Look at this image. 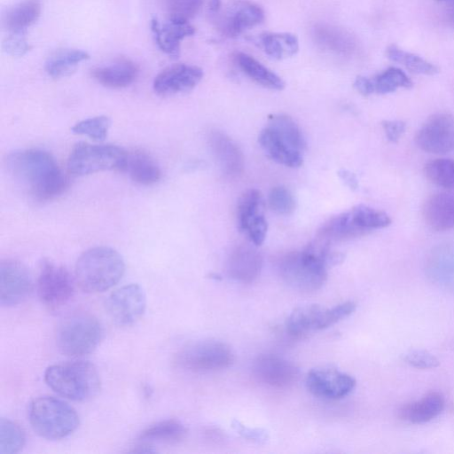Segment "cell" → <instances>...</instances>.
Instances as JSON below:
<instances>
[{"instance_id": "obj_4", "label": "cell", "mask_w": 454, "mask_h": 454, "mask_svg": "<svg viewBox=\"0 0 454 454\" xmlns=\"http://www.w3.org/2000/svg\"><path fill=\"white\" fill-rule=\"evenodd\" d=\"M28 419L34 431L47 440L66 438L79 426V416L72 406L48 395L37 397L30 403Z\"/></svg>"}, {"instance_id": "obj_45", "label": "cell", "mask_w": 454, "mask_h": 454, "mask_svg": "<svg viewBox=\"0 0 454 454\" xmlns=\"http://www.w3.org/2000/svg\"><path fill=\"white\" fill-rule=\"evenodd\" d=\"M382 127L388 141L396 143L406 129V124L402 121H384Z\"/></svg>"}, {"instance_id": "obj_16", "label": "cell", "mask_w": 454, "mask_h": 454, "mask_svg": "<svg viewBox=\"0 0 454 454\" xmlns=\"http://www.w3.org/2000/svg\"><path fill=\"white\" fill-rule=\"evenodd\" d=\"M202 77L203 70L200 67L178 63L161 70L155 76L153 87L158 95L172 96L192 90Z\"/></svg>"}, {"instance_id": "obj_48", "label": "cell", "mask_w": 454, "mask_h": 454, "mask_svg": "<svg viewBox=\"0 0 454 454\" xmlns=\"http://www.w3.org/2000/svg\"><path fill=\"white\" fill-rule=\"evenodd\" d=\"M222 6V0H208V13L211 16H216Z\"/></svg>"}, {"instance_id": "obj_39", "label": "cell", "mask_w": 454, "mask_h": 454, "mask_svg": "<svg viewBox=\"0 0 454 454\" xmlns=\"http://www.w3.org/2000/svg\"><path fill=\"white\" fill-rule=\"evenodd\" d=\"M425 175L433 184L454 190V160L435 159L425 165Z\"/></svg>"}, {"instance_id": "obj_46", "label": "cell", "mask_w": 454, "mask_h": 454, "mask_svg": "<svg viewBox=\"0 0 454 454\" xmlns=\"http://www.w3.org/2000/svg\"><path fill=\"white\" fill-rule=\"evenodd\" d=\"M355 89L363 96H369L373 93L371 79L365 76H357L354 82Z\"/></svg>"}, {"instance_id": "obj_24", "label": "cell", "mask_w": 454, "mask_h": 454, "mask_svg": "<svg viewBox=\"0 0 454 454\" xmlns=\"http://www.w3.org/2000/svg\"><path fill=\"white\" fill-rule=\"evenodd\" d=\"M209 144L213 154L226 175L236 176L242 172L243 154L230 137L219 130H214L209 135Z\"/></svg>"}, {"instance_id": "obj_21", "label": "cell", "mask_w": 454, "mask_h": 454, "mask_svg": "<svg viewBox=\"0 0 454 454\" xmlns=\"http://www.w3.org/2000/svg\"><path fill=\"white\" fill-rule=\"evenodd\" d=\"M262 266V258L258 251L247 246H239L231 253L226 270L232 279L250 283L258 277Z\"/></svg>"}, {"instance_id": "obj_35", "label": "cell", "mask_w": 454, "mask_h": 454, "mask_svg": "<svg viewBox=\"0 0 454 454\" xmlns=\"http://www.w3.org/2000/svg\"><path fill=\"white\" fill-rule=\"evenodd\" d=\"M262 196L256 189H250L243 193L238 204V223L244 231L252 223L264 216L262 213Z\"/></svg>"}, {"instance_id": "obj_25", "label": "cell", "mask_w": 454, "mask_h": 454, "mask_svg": "<svg viewBox=\"0 0 454 454\" xmlns=\"http://www.w3.org/2000/svg\"><path fill=\"white\" fill-rule=\"evenodd\" d=\"M445 406L443 395L436 391L429 392L412 403L403 405L398 411L401 419L412 424L428 422L442 413Z\"/></svg>"}, {"instance_id": "obj_50", "label": "cell", "mask_w": 454, "mask_h": 454, "mask_svg": "<svg viewBox=\"0 0 454 454\" xmlns=\"http://www.w3.org/2000/svg\"><path fill=\"white\" fill-rule=\"evenodd\" d=\"M453 24H454V17H453Z\"/></svg>"}, {"instance_id": "obj_28", "label": "cell", "mask_w": 454, "mask_h": 454, "mask_svg": "<svg viewBox=\"0 0 454 454\" xmlns=\"http://www.w3.org/2000/svg\"><path fill=\"white\" fill-rule=\"evenodd\" d=\"M39 0H22L14 4L4 17V26L10 34H25L41 14Z\"/></svg>"}, {"instance_id": "obj_32", "label": "cell", "mask_w": 454, "mask_h": 454, "mask_svg": "<svg viewBox=\"0 0 454 454\" xmlns=\"http://www.w3.org/2000/svg\"><path fill=\"white\" fill-rule=\"evenodd\" d=\"M264 52L274 59H284L295 55L299 51V41L292 33L266 32L259 36Z\"/></svg>"}, {"instance_id": "obj_7", "label": "cell", "mask_w": 454, "mask_h": 454, "mask_svg": "<svg viewBox=\"0 0 454 454\" xmlns=\"http://www.w3.org/2000/svg\"><path fill=\"white\" fill-rule=\"evenodd\" d=\"M128 153L114 145L77 143L72 149L67 168L75 176H85L100 171H123Z\"/></svg>"}, {"instance_id": "obj_36", "label": "cell", "mask_w": 454, "mask_h": 454, "mask_svg": "<svg viewBox=\"0 0 454 454\" xmlns=\"http://www.w3.org/2000/svg\"><path fill=\"white\" fill-rule=\"evenodd\" d=\"M353 223L364 233L374 229L388 226L391 219L385 212L370 207L365 205H358L348 211Z\"/></svg>"}, {"instance_id": "obj_10", "label": "cell", "mask_w": 454, "mask_h": 454, "mask_svg": "<svg viewBox=\"0 0 454 454\" xmlns=\"http://www.w3.org/2000/svg\"><path fill=\"white\" fill-rule=\"evenodd\" d=\"M75 281L64 266L43 260L36 281L38 297L47 307L59 308L74 296Z\"/></svg>"}, {"instance_id": "obj_42", "label": "cell", "mask_w": 454, "mask_h": 454, "mask_svg": "<svg viewBox=\"0 0 454 454\" xmlns=\"http://www.w3.org/2000/svg\"><path fill=\"white\" fill-rule=\"evenodd\" d=\"M269 206L278 214L289 215L294 210L295 201L288 189L276 186L269 194Z\"/></svg>"}, {"instance_id": "obj_37", "label": "cell", "mask_w": 454, "mask_h": 454, "mask_svg": "<svg viewBox=\"0 0 454 454\" xmlns=\"http://www.w3.org/2000/svg\"><path fill=\"white\" fill-rule=\"evenodd\" d=\"M370 79L373 93L378 94H387L399 88L410 89L412 87V82L409 76L395 67H390Z\"/></svg>"}, {"instance_id": "obj_47", "label": "cell", "mask_w": 454, "mask_h": 454, "mask_svg": "<svg viewBox=\"0 0 454 454\" xmlns=\"http://www.w3.org/2000/svg\"><path fill=\"white\" fill-rule=\"evenodd\" d=\"M339 176L340 179L352 190H355L358 186V182L356 176L346 169H340L339 171Z\"/></svg>"}, {"instance_id": "obj_38", "label": "cell", "mask_w": 454, "mask_h": 454, "mask_svg": "<svg viewBox=\"0 0 454 454\" xmlns=\"http://www.w3.org/2000/svg\"><path fill=\"white\" fill-rule=\"evenodd\" d=\"M26 443V434L16 422L1 418L0 419V454H15Z\"/></svg>"}, {"instance_id": "obj_13", "label": "cell", "mask_w": 454, "mask_h": 454, "mask_svg": "<svg viewBox=\"0 0 454 454\" xmlns=\"http://www.w3.org/2000/svg\"><path fill=\"white\" fill-rule=\"evenodd\" d=\"M217 27L228 37H236L261 24L265 19L263 9L249 0H232L216 15Z\"/></svg>"}, {"instance_id": "obj_23", "label": "cell", "mask_w": 454, "mask_h": 454, "mask_svg": "<svg viewBox=\"0 0 454 454\" xmlns=\"http://www.w3.org/2000/svg\"><path fill=\"white\" fill-rule=\"evenodd\" d=\"M423 215L427 224L437 231L454 229V192H438L425 202Z\"/></svg>"}, {"instance_id": "obj_5", "label": "cell", "mask_w": 454, "mask_h": 454, "mask_svg": "<svg viewBox=\"0 0 454 454\" xmlns=\"http://www.w3.org/2000/svg\"><path fill=\"white\" fill-rule=\"evenodd\" d=\"M327 263L311 246L303 251L290 252L278 262L282 279L291 287L301 292L320 289L327 278Z\"/></svg>"}, {"instance_id": "obj_8", "label": "cell", "mask_w": 454, "mask_h": 454, "mask_svg": "<svg viewBox=\"0 0 454 454\" xmlns=\"http://www.w3.org/2000/svg\"><path fill=\"white\" fill-rule=\"evenodd\" d=\"M234 360L231 348L214 340H199L182 348L176 356V364L192 372H210L228 368Z\"/></svg>"}, {"instance_id": "obj_19", "label": "cell", "mask_w": 454, "mask_h": 454, "mask_svg": "<svg viewBox=\"0 0 454 454\" xmlns=\"http://www.w3.org/2000/svg\"><path fill=\"white\" fill-rule=\"evenodd\" d=\"M151 29L159 49L173 59L179 57L182 41L195 33V27L189 21L173 19L163 23L153 19Z\"/></svg>"}, {"instance_id": "obj_27", "label": "cell", "mask_w": 454, "mask_h": 454, "mask_svg": "<svg viewBox=\"0 0 454 454\" xmlns=\"http://www.w3.org/2000/svg\"><path fill=\"white\" fill-rule=\"evenodd\" d=\"M123 171L128 172L132 181L143 185L157 183L161 177V170L154 159L142 151L128 153Z\"/></svg>"}, {"instance_id": "obj_12", "label": "cell", "mask_w": 454, "mask_h": 454, "mask_svg": "<svg viewBox=\"0 0 454 454\" xmlns=\"http://www.w3.org/2000/svg\"><path fill=\"white\" fill-rule=\"evenodd\" d=\"M416 144L423 151L443 154L454 149V116L446 113L431 115L416 134Z\"/></svg>"}, {"instance_id": "obj_43", "label": "cell", "mask_w": 454, "mask_h": 454, "mask_svg": "<svg viewBox=\"0 0 454 454\" xmlns=\"http://www.w3.org/2000/svg\"><path fill=\"white\" fill-rule=\"evenodd\" d=\"M403 359L406 364L418 369H434L440 364V361L436 356L428 351L421 349L406 352Z\"/></svg>"}, {"instance_id": "obj_6", "label": "cell", "mask_w": 454, "mask_h": 454, "mask_svg": "<svg viewBox=\"0 0 454 454\" xmlns=\"http://www.w3.org/2000/svg\"><path fill=\"white\" fill-rule=\"evenodd\" d=\"M102 336L103 328L97 317L89 313H78L61 323L57 332V344L64 355L82 356L91 353Z\"/></svg>"}, {"instance_id": "obj_14", "label": "cell", "mask_w": 454, "mask_h": 454, "mask_svg": "<svg viewBox=\"0 0 454 454\" xmlns=\"http://www.w3.org/2000/svg\"><path fill=\"white\" fill-rule=\"evenodd\" d=\"M33 291V280L28 269L13 259L0 262V303L13 306L26 300Z\"/></svg>"}, {"instance_id": "obj_49", "label": "cell", "mask_w": 454, "mask_h": 454, "mask_svg": "<svg viewBox=\"0 0 454 454\" xmlns=\"http://www.w3.org/2000/svg\"><path fill=\"white\" fill-rule=\"evenodd\" d=\"M436 1H444V0H436Z\"/></svg>"}, {"instance_id": "obj_18", "label": "cell", "mask_w": 454, "mask_h": 454, "mask_svg": "<svg viewBox=\"0 0 454 454\" xmlns=\"http://www.w3.org/2000/svg\"><path fill=\"white\" fill-rule=\"evenodd\" d=\"M427 278L438 288L454 294V241L431 249L425 262Z\"/></svg>"}, {"instance_id": "obj_31", "label": "cell", "mask_w": 454, "mask_h": 454, "mask_svg": "<svg viewBox=\"0 0 454 454\" xmlns=\"http://www.w3.org/2000/svg\"><path fill=\"white\" fill-rule=\"evenodd\" d=\"M90 57L88 52L78 49H63L51 54L45 62V71L52 78L69 75L76 67Z\"/></svg>"}, {"instance_id": "obj_22", "label": "cell", "mask_w": 454, "mask_h": 454, "mask_svg": "<svg viewBox=\"0 0 454 454\" xmlns=\"http://www.w3.org/2000/svg\"><path fill=\"white\" fill-rule=\"evenodd\" d=\"M137 65L129 59L121 58L114 62L91 70V76L101 85L112 88H125L135 82L138 75Z\"/></svg>"}, {"instance_id": "obj_2", "label": "cell", "mask_w": 454, "mask_h": 454, "mask_svg": "<svg viewBox=\"0 0 454 454\" xmlns=\"http://www.w3.org/2000/svg\"><path fill=\"white\" fill-rule=\"evenodd\" d=\"M125 272V262L115 249L95 247L84 251L75 264V280L86 293H101L115 286Z\"/></svg>"}, {"instance_id": "obj_9", "label": "cell", "mask_w": 454, "mask_h": 454, "mask_svg": "<svg viewBox=\"0 0 454 454\" xmlns=\"http://www.w3.org/2000/svg\"><path fill=\"white\" fill-rule=\"evenodd\" d=\"M356 303L348 301L333 308L317 304L304 305L294 309L286 322V332L300 338L312 331L325 329L351 315Z\"/></svg>"}, {"instance_id": "obj_29", "label": "cell", "mask_w": 454, "mask_h": 454, "mask_svg": "<svg viewBox=\"0 0 454 454\" xmlns=\"http://www.w3.org/2000/svg\"><path fill=\"white\" fill-rule=\"evenodd\" d=\"M235 60L241 71L258 84L277 90L285 88L283 79L254 57L244 52H239Z\"/></svg>"}, {"instance_id": "obj_1", "label": "cell", "mask_w": 454, "mask_h": 454, "mask_svg": "<svg viewBox=\"0 0 454 454\" xmlns=\"http://www.w3.org/2000/svg\"><path fill=\"white\" fill-rule=\"evenodd\" d=\"M5 165L12 177L36 200H53L68 187V178L54 157L44 150H15L7 155Z\"/></svg>"}, {"instance_id": "obj_44", "label": "cell", "mask_w": 454, "mask_h": 454, "mask_svg": "<svg viewBox=\"0 0 454 454\" xmlns=\"http://www.w3.org/2000/svg\"><path fill=\"white\" fill-rule=\"evenodd\" d=\"M25 34H10L3 43L6 53L13 57H21L26 54L31 45L27 42Z\"/></svg>"}, {"instance_id": "obj_40", "label": "cell", "mask_w": 454, "mask_h": 454, "mask_svg": "<svg viewBox=\"0 0 454 454\" xmlns=\"http://www.w3.org/2000/svg\"><path fill=\"white\" fill-rule=\"evenodd\" d=\"M111 120L106 115L87 118L75 123L71 130L77 135L87 136L97 141H103L107 137Z\"/></svg>"}, {"instance_id": "obj_3", "label": "cell", "mask_w": 454, "mask_h": 454, "mask_svg": "<svg viewBox=\"0 0 454 454\" xmlns=\"http://www.w3.org/2000/svg\"><path fill=\"white\" fill-rule=\"evenodd\" d=\"M44 380L54 392L73 401L90 400L101 387L97 368L88 361L51 365L45 370Z\"/></svg>"}, {"instance_id": "obj_41", "label": "cell", "mask_w": 454, "mask_h": 454, "mask_svg": "<svg viewBox=\"0 0 454 454\" xmlns=\"http://www.w3.org/2000/svg\"><path fill=\"white\" fill-rule=\"evenodd\" d=\"M168 19L189 21L201 8L204 0H161Z\"/></svg>"}, {"instance_id": "obj_34", "label": "cell", "mask_w": 454, "mask_h": 454, "mask_svg": "<svg viewBox=\"0 0 454 454\" xmlns=\"http://www.w3.org/2000/svg\"><path fill=\"white\" fill-rule=\"evenodd\" d=\"M265 153L274 161L286 167L297 168L302 164V153L292 151L278 142L263 129L258 137Z\"/></svg>"}, {"instance_id": "obj_30", "label": "cell", "mask_w": 454, "mask_h": 454, "mask_svg": "<svg viewBox=\"0 0 454 454\" xmlns=\"http://www.w3.org/2000/svg\"><path fill=\"white\" fill-rule=\"evenodd\" d=\"M187 429L177 419H165L146 427L138 436L144 443H176L186 436Z\"/></svg>"}, {"instance_id": "obj_15", "label": "cell", "mask_w": 454, "mask_h": 454, "mask_svg": "<svg viewBox=\"0 0 454 454\" xmlns=\"http://www.w3.org/2000/svg\"><path fill=\"white\" fill-rule=\"evenodd\" d=\"M307 389L315 396L335 400L350 394L356 387V380L335 369H315L305 380Z\"/></svg>"}, {"instance_id": "obj_11", "label": "cell", "mask_w": 454, "mask_h": 454, "mask_svg": "<svg viewBox=\"0 0 454 454\" xmlns=\"http://www.w3.org/2000/svg\"><path fill=\"white\" fill-rule=\"evenodd\" d=\"M146 297L137 284L123 286L113 292L106 301V309L118 325L127 326L136 323L145 313Z\"/></svg>"}, {"instance_id": "obj_17", "label": "cell", "mask_w": 454, "mask_h": 454, "mask_svg": "<svg viewBox=\"0 0 454 454\" xmlns=\"http://www.w3.org/2000/svg\"><path fill=\"white\" fill-rule=\"evenodd\" d=\"M252 370L260 382L276 388L292 386L299 376V369L292 362L275 354L258 356Z\"/></svg>"}, {"instance_id": "obj_33", "label": "cell", "mask_w": 454, "mask_h": 454, "mask_svg": "<svg viewBox=\"0 0 454 454\" xmlns=\"http://www.w3.org/2000/svg\"><path fill=\"white\" fill-rule=\"evenodd\" d=\"M387 57L393 62L399 63L410 72L419 74L434 75L439 73V68L422 57L406 51L395 44H390L386 49Z\"/></svg>"}, {"instance_id": "obj_20", "label": "cell", "mask_w": 454, "mask_h": 454, "mask_svg": "<svg viewBox=\"0 0 454 454\" xmlns=\"http://www.w3.org/2000/svg\"><path fill=\"white\" fill-rule=\"evenodd\" d=\"M314 42L324 51L348 57L357 49L356 37L348 30L328 23L315 24L311 29Z\"/></svg>"}, {"instance_id": "obj_26", "label": "cell", "mask_w": 454, "mask_h": 454, "mask_svg": "<svg viewBox=\"0 0 454 454\" xmlns=\"http://www.w3.org/2000/svg\"><path fill=\"white\" fill-rule=\"evenodd\" d=\"M264 129L282 146L302 153L306 142L301 129L290 116L271 114Z\"/></svg>"}]
</instances>
